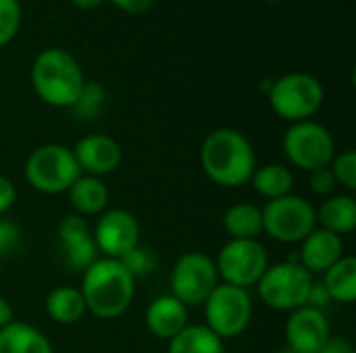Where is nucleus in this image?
I'll return each mask as SVG.
<instances>
[{"instance_id":"9b49d317","label":"nucleus","mask_w":356,"mask_h":353,"mask_svg":"<svg viewBox=\"0 0 356 353\" xmlns=\"http://www.w3.org/2000/svg\"><path fill=\"white\" fill-rule=\"evenodd\" d=\"M219 283L215 260L202 252H186L179 256L169 277L171 295L186 308L204 306Z\"/></svg>"},{"instance_id":"58836bf2","label":"nucleus","mask_w":356,"mask_h":353,"mask_svg":"<svg viewBox=\"0 0 356 353\" xmlns=\"http://www.w3.org/2000/svg\"><path fill=\"white\" fill-rule=\"evenodd\" d=\"M280 353H298V352H294V350H290V347H284V350H280Z\"/></svg>"},{"instance_id":"f3484780","label":"nucleus","mask_w":356,"mask_h":353,"mask_svg":"<svg viewBox=\"0 0 356 353\" xmlns=\"http://www.w3.org/2000/svg\"><path fill=\"white\" fill-rule=\"evenodd\" d=\"M69 204L75 210V214L88 218V216H100L106 206H108V187L104 185L102 179L90 177V175H79L77 181L69 187L67 191Z\"/></svg>"},{"instance_id":"6ab92c4d","label":"nucleus","mask_w":356,"mask_h":353,"mask_svg":"<svg viewBox=\"0 0 356 353\" xmlns=\"http://www.w3.org/2000/svg\"><path fill=\"white\" fill-rule=\"evenodd\" d=\"M0 353H54V350L42 331L13 320L0 329Z\"/></svg>"},{"instance_id":"2eb2a0df","label":"nucleus","mask_w":356,"mask_h":353,"mask_svg":"<svg viewBox=\"0 0 356 353\" xmlns=\"http://www.w3.org/2000/svg\"><path fill=\"white\" fill-rule=\"evenodd\" d=\"M344 256V241L340 235L325 229H315L300 241L298 262L311 275H323Z\"/></svg>"},{"instance_id":"473e14b6","label":"nucleus","mask_w":356,"mask_h":353,"mask_svg":"<svg viewBox=\"0 0 356 353\" xmlns=\"http://www.w3.org/2000/svg\"><path fill=\"white\" fill-rule=\"evenodd\" d=\"M15 200H17V189L13 181L0 175V216H4L15 206Z\"/></svg>"},{"instance_id":"393cba45","label":"nucleus","mask_w":356,"mask_h":353,"mask_svg":"<svg viewBox=\"0 0 356 353\" xmlns=\"http://www.w3.org/2000/svg\"><path fill=\"white\" fill-rule=\"evenodd\" d=\"M104 102H106V89L98 81H86L71 110L79 119H94L102 110Z\"/></svg>"},{"instance_id":"412c9836","label":"nucleus","mask_w":356,"mask_h":353,"mask_svg":"<svg viewBox=\"0 0 356 353\" xmlns=\"http://www.w3.org/2000/svg\"><path fill=\"white\" fill-rule=\"evenodd\" d=\"M223 229L229 239H257L263 233V212L248 202L234 204L223 214Z\"/></svg>"},{"instance_id":"4468645a","label":"nucleus","mask_w":356,"mask_h":353,"mask_svg":"<svg viewBox=\"0 0 356 353\" xmlns=\"http://www.w3.org/2000/svg\"><path fill=\"white\" fill-rule=\"evenodd\" d=\"M71 152L75 156L81 175H90L98 179L115 173L123 160V152L117 139L104 133H90L81 137Z\"/></svg>"},{"instance_id":"a211bd4d","label":"nucleus","mask_w":356,"mask_h":353,"mask_svg":"<svg viewBox=\"0 0 356 353\" xmlns=\"http://www.w3.org/2000/svg\"><path fill=\"white\" fill-rule=\"evenodd\" d=\"M319 229H325L336 235H350L356 229V200L353 196L340 193L330 196L319 210H315Z\"/></svg>"},{"instance_id":"7c9ffc66","label":"nucleus","mask_w":356,"mask_h":353,"mask_svg":"<svg viewBox=\"0 0 356 353\" xmlns=\"http://www.w3.org/2000/svg\"><path fill=\"white\" fill-rule=\"evenodd\" d=\"M21 243H23V231L19 229V225L0 216V260L19 252Z\"/></svg>"},{"instance_id":"7ed1b4c3","label":"nucleus","mask_w":356,"mask_h":353,"mask_svg":"<svg viewBox=\"0 0 356 353\" xmlns=\"http://www.w3.org/2000/svg\"><path fill=\"white\" fill-rule=\"evenodd\" d=\"M86 83L81 64L63 48L42 50L31 64V87L35 96L54 108H71Z\"/></svg>"},{"instance_id":"0eeeda50","label":"nucleus","mask_w":356,"mask_h":353,"mask_svg":"<svg viewBox=\"0 0 356 353\" xmlns=\"http://www.w3.org/2000/svg\"><path fill=\"white\" fill-rule=\"evenodd\" d=\"M204 327L221 341L240 337L252 320V298L248 289L219 283L204 302Z\"/></svg>"},{"instance_id":"b1692460","label":"nucleus","mask_w":356,"mask_h":353,"mask_svg":"<svg viewBox=\"0 0 356 353\" xmlns=\"http://www.w3.org/2000/svg\"><path fill=\"white\" fill-rule=\"evenodd\" d=\"M167 343V353H223V341L204 325H188Z\"/></svg>"},{"instance_id":"aec40b11","label":"nucleus","mask_w":356,"mask_h":353,"mask_svg":"<svg viewBox=\"0 0 356 353\" xmlns=\"http://www.w3.org/2000/svg\"><path fill=\"white\" fill-rule=\"evenodd\" d=\"M86 312L88 310L81 291L71 285L56 287L46 298V314L56 325H75L86 316Z\"/></svg>"},{"instance_id":"9d476101","label":"nucleus","mask_w":356,"mask_h":353,"mask_svg":"<svg viewBox=\"0 0 356 353\" xmlns=\"http://www.w3.org/2000/svg\"><path fill=\"white\" fill-rule=\"evenodd\" d=\"M263 233L280 243H300L317 229L315 208L300 196H284L261 208Z\"/></svg>"},{"instance_id":"c756f323","label":"nucleus","mask_w":356,"mask_h":353,"mask_svg":"<svg viewBox=\"0 0 356 353\" xmlns=\"http://www.w3.org/2000/svg\"><path fill=\"white\" fill-rule=\"evenodd\" d=\"M56 235H58L60 246H69V243H75V241H81V239L90 237L92 231H90V225H88V221L83 216H79V214H67L58 223Z\"/></svg>"},{"instance_id":"39448f33","label":"nucleus","mask_w":356,"mask_h":353,"mask_svg":"<svg viewBox=\"0 0 356 353\" xmlns=\"http://www.w3.org/2000/svg\"><path fill=\"white\" fill-rule=\"evenodd\" d=\"M313 283V275L300 262L288 260L269 264L257 283V291L265 306L280 312H294L307 306Z\"/></svg>"},{"instance_id":"f704fd0d","label":"nucleus","mask_w":356,"mask_h":353,"mask_svg":"<svg viewBox=\"0 0 356 353\" xmlns=\"http://www.w3.org/2000/svg\"><path fill=\"white\" fill-rule=\"evenodd\" d=\"M330 302H332V300H330L325 287H323L321 283H313V287H311V291H309V298H307V306L317 308V310H323Z\"/></svg>"},{"instance_id":"c9c22d12","label":"nucleus","mask_w":356,"mask_h":353,"mask_svg":"<svg viewBox=\"0 0 356 353\" xmlns=\"http://www.w3.org/2000/svg\"><path fill=\"white\" fill-rule=\"evenodd\" d=\"M319 353H356L355 345L344 339V337H330V341L323 345V350Z\"/></svg>"},{"instance_id":"ea45409f","label":"nucleus","mask_w":356,"mask_h":353,"mask_svg":"<svg viewBox=\"0 0 356 353\" xmlns=\"http://www.w3.org/2000/svg\"><path fill=\"white\" fill-rule=\"evenodd\" d=\"M267 2H271V4H275V2H284V0H267Z\"/></svg>"},{"instance_id":"bb28decb","label":"nucleus","mask_w":356,"mask_h":353,"mask_svg":"<svg viewBox=\"0 0 356 353\" xmlns=\"http://www.w3.org/2000/svg\"><path fill=\"white\" fill-rule=\"evenodd\" d=\"M119 262L123 264V268L134 277V279H142L154 273V268L159 266V260L154 256V252L150 248L144 246H136L131 252H127L123 258H119Z\"/></svg>"},{"instance_id":"f8f14e48","label":"nucleus","mask_w":356,"mask_h":353,"mask_svg":"<svg viewBox=\"0 0 356 353\" xmlns=\"http://www.w3.org/2000/svg\"><path fill=\"white\" fill-rule=\"evenodd\" d=\"M92 239L98 252L104 254V258L119 260L136 246H140V223L129 210L123 208L104 210L96 221Z\"/></svg>"},{"instance_id":"2f4dec72","label":"nucleus","mask_w":356,"mask_h":353,"mask_svg":"<svg viewBox=\"0 0 356 353\" xmlns=\"http://www.w3.org/2000/svg\"><path fill=\"white\" fill-rule=\"evenodd\" d=\"M309 183H311V189L321 196V198H327L332 196V191L336 189V179L330 171V166H323V169H317V171H311L309 173Z\"/></svg>"},{"instance_id":"a878e982","label":"nucleus","mask_w":356,"mask_h":353,"mask_svg":"<svg viewBox=\"0 0 356 353\" xmlns=\"http://www.w3.org/2000/svg\"><path fill=\"white\" fill-rule=\"evenodd\" d=\"M63 248V258L67 262V266L71 270H88L96 260H98V248L90 237L81 239V241H75V243H69V246H60Z\"/></svg>"},{"instance_id":"4be33fe9","label":"nucleus","mask_w":356,"mask_h":353,"mask_svg":"<svg viewBox=\"0 0 356 353\" xmlns=\"http://www.w3.org/2000/svg\"><path fill=\"white\" fill-rule=\"evenodd\" d=\"M321 285L325 287L332 302L353 304L356 300V260L342 256L330 270L323 273Z\"/></svg>"},{"instance_id":"cd10ccee","label":"nucleus","mask_w":356,"mask_h":353,"mask_svg":"<svg viewBox=\"0 0 356 353\" xmlns=\"http://www.w3.org/2000/svg\"><path fill=\"white\" fill-rule=\"evenodd\" d=\"M330 171L336 179L338 185L346 187L348 191H355L356 189V152L355 150H346L342 154H336L332 164H330Z\"/></svg>"},{"instance_id":"e433bc0d","label":"nucleus","mask_w":356,"mask_h":353,"mask_svg":"<svg viewBox=\"0 0 356 353\" xmlns=\"http://www.w3.org/2000/svg\"><path fill=\"white\" fill-rule=\"evenodd\" d=\"M8 322H13V308H10V304L0 295V329H4Z\"/></svg>"},{"instance_id":"c85d7f7f","label":"nucleus","mask_w":356,"mask_h":353,"mask_svg":"<svg viewBox=\"0 0 356 353\" xmlns=\"http://www.w3.org/2000/svg\"><path fill=\"white\" fill-rule=\"evenodd\" d=\"M21 25L19 0H0V48L13 42Z\"/></svg>"},{"instance_id":"5701e85b","label":"nucleus","mask_w":356,"mask_h":353,"mask_svg":"<svg viewBox=\"0 0 356 353\" xmlns=\"http://www.w3.org/2000/svg\"><path fill=\"white\" fill-rule=\"evenodd\" d=\"M252 189L267 202L290 196L294 189V175L284 164H265L254 169L250 177Z\"/></svg>"},{"instance_id":"f03ea898","label":"nucleus","mask_w":356,"mask_h":353,"mask_svg":"<svg viewBox=\"0 0 356 353\" xmlns=\"http://www.w3.org/2000/svg\"><path fill=\"white\" fill-rule=\"evenodd\" d=\"M81 298L86 310L102 320L123 316L136 298V279L119 260L98 258L81 277Z\"/></svg>"},{"instance_id":"dca6fc26","label":"nucleus","mask_w":356,"mask_h":353,"mask_svg":"<svg viewBox=\"0 0 356 353\" xmlns=\"http://www.w3.org/2000/svg\"><path fill=\"white\" fill-rule=\"evenodd\" d=\"M144 322L150 335L163 341H171L177 333H181L188 322V308L175 300L171 293L154 298L144 314Z\"/></svg>"},{"instance_id":"72a5a7b5","label":"nucleus","mask_w":356,"mask_h":353,"mask_svg":"<svg viewBox=\"0 0 356 353\" xmlns=\"http://www.w3.org/2000/svg\"><path fill=\"white\" fill-rule=\"evenodd\" d=\"M117 8L129 12V15H142L154 6L156 0H111Z\"/></svg>"},{"instance_id":"1a4fd4ad","label":"nucleus","mask_w":356,"mask_h":353,"mask_svg":"<svg viewBox=\"0 0 356 353\" xmlns=\"http://www.w3.org/2000/svg\"><path fill=\"white\" fill-rule=\"evenodd\" d=\"M219 281L240 289L254 287L269 266V254L259 239H229L215 258Z\"/></svg>"},{"instance_id":"f257e3e1","label":"nucleus","mask_w":356,"mask_h":353,"mask_svg":"<svg viewBox=\"0 0 356 353\" xmlns=\"http://www.w3.org/2000/svg\"><path fill=\"white\" fill-rule=\"evenodd\" d=\"M200 166L215 185L240 187L250 183V177L257 169V154L244 133L221 127L202 139Z\"/></svg>"},{"instance_id":"6e6552de","label":"nucleus","mask_w":356,"mask_h":353,"mask_svg":"<svg viewBox=\"0 0 356 353\" xmlns=\"http://www.w3.org/2000/svg\"><path fill=\"white\" fill-rule=\"evenodd\" d=\"M282 148L290 164L307 173L330 166L336 156L334 135L315 121L292 123L284 133Z\"/></svg>"},{"instance_id":"4c0bfd02","label":"nucleus","mask_w":356,"mask_h":353,"mask_svg":"<svg viewBox=\"0 0 356 353\" xmlns=\"http://www.w3.org/2000/svg\"><path fill=\"white\" fill-rule=\"evenodd\" d=\"M77 8H94V6H98L102 0H71Z\"/></svg>"},{"instance_id":"423d86ee","label":"nucleus","mask_w":356,"mask_h":353,"mask_svg":"<svg viewBox=\"0 0 356 353\" xmlns=\"http://www.w3.org/2000/svg\"><path fill=\"white\" fill-rule=\"evenodd\" d=\"M81 175L71 148L63 144H46L35 148L25 162L27 183L46 196L67 193Z\"/></svg>"},{"instance_id":"20e7f679","label":"nucleus","mask_w":356,"mask_h":353,"mask_svg":"<svg viewBox=\"0 0 356 353\" xmlns=\"http://www.w3.org/2000/svg\"><path fill=\"white\" fill-rule=\"evenodd\" d=\"M267 96L271 110L290 125L311 121L325 100L321 81L315 75L302 71L286 73L280 79L271 81Z\"/></svg>"},{"instance_id":"ddd939ff","label":"nucleus","mask_w":356,"mask_h":353,"mask_svg":"<svg viewBox=\"0 0 356 353\" xmlns=\"http://www.w3.org/2000/svg\"><path fill=\"white\" fill-rule=\"evenodd\" d=\"M332 337V327L323 310L302 306L290 312L286 322V347L298 353H319Z\"/></svg>"}]
</instances>
